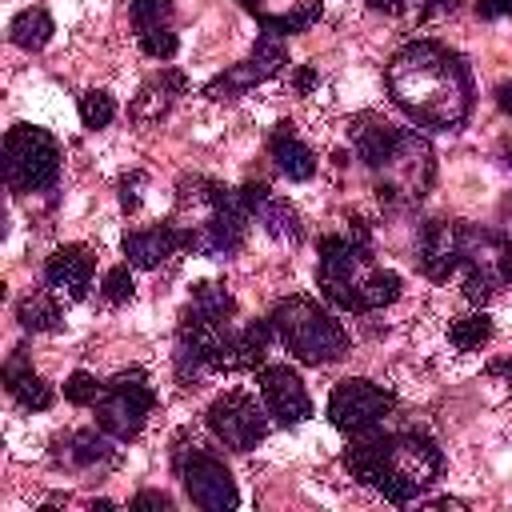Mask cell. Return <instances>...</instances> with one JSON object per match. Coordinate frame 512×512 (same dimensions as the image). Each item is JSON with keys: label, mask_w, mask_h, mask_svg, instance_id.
Returning a JSON list of instances; mask_svg holds the SVG:
<instances>
[{"label": "cell", "mask_w": 512, "mask_h": 512, "mask_svg": "<svg viewBox=\"0 0 512 512\" xmlns=\"http://www.w3.org/2000/svg\"><path fill=\"white\" fill-rule=\"evenodd\" d=\"M492 372H496V376H504V380L512 384V360H500V364H492Z\"/></svg>", "instance_id": "obj_40"}, {"label": "cell", "mask_w": 512, "mask_h": 512, "mask_svg": "<svg viewBox=\"0 0 512 512\" xmlns=\"http://www.w3.org/2000/svg\"><path fill=\"white\" fill-rule=\"evenodd\" d=\"M16 320L24 332H52L60 328V304L48 292H32L16 304Z\"/></svg>", "instance_id": "obj_25"}, {"label": "cell", "mask_w": 512, "mask_h": 512, "mask_svg": "<svg viewBox=\"0 0 512 512\" xmlns=\"http://www.w3.org/2000/svg\"><path fill=\"white\" fill-rule=\"evenodd\" d=\"M496 100H500V108L512 116V80L508 84H500V92H496Z\"/></svg>", "instance_id": "obj_38"}, {"label": "cell", "mask_w": 512, "mask_h": 512, "mask_svg": "<svg viewBox=\"0 0 512 512\" xmlns=\"http://www.w3.org/2000/svg\"><path fill=\"white\" fill-rule=\"evenodd\" d=\"M272 332L276 340L300 360V364H336L348 352V332L332 312H324L312 296H284L272 308Z\"/></svg>", "instance_id": "obj_4"}, {"label": "cell", "mask_w": 512, "mask_h": 512, "mask_svg": "<svg viewBox=\"0 0 512 512\" xmlns=\"http://www.w3.org/2000/svg\"><path fill=\"white\" fill-rule=\"evenodd\" d=\"M124 256L136 268H160L168 256H176L180 248H188V228L180 224H152V228H136L124 236Z\"/></svg>", "instance_id": "obj_15"}, {"label": "cell", "mask_w": 512, "mask_h": 512, "mask_svg": "<svg viewBox=\"0 0 512 512\" xmlns=\"http://www.w3.org/2000/svg\"><path fill=\"white\" fill-rule=\"evenodd\" d=\"M348 136H352L356 156H360L368 168H376V172H392L400 160H408V156L420 148V136H416V132L396 128L392 120H384V116H376V112L356 116L352 128H348Z\"/></svg>", "instance_id": "obj_11"}, {"label": "cell", "mask_w": 512, "mask_h": 512, "mask_svg": "<svg viewBox=\"0 0 512 512\" xmlns=\"http://www.w3.org/2000/svg\"><path fill=\"white\" fill-rule=\"evenodd\" d=\"M460 276L468 300H488L512 284V236L496 228L460 224Z\"/></svg>", "instance_id": "obj_5"}, {"label": "cell", "mask_w": 512, "mask_h": 512, "mask_svg": "<svg viewBox=\"0 0 512 512\" xmlns=\"http://www.w3.org/2000/svg\"><path fill=\"white\" fill-rule=\"evenodd\" d=\"M240 4H244L252 16H260V12H264V0H240Z\"/></svg>", "instance_id": "obj_41"}, {"label": "cell", "mask_w": 512, "mask_h": 512, "mask_svg": "<svg viewBox=\"0 0 512 512\" xmlns=\"http://www.w3.org/2000/svg\"><path fill=\"white\" fill-rule=\"evenodd\" d=\"M60 144L52 132L16 124L4 136V180L12 192H48L60 180Z\"/></svg>", "instance_id": "obj_6"}, {"label": "cell", "mask_w": 512, "mask_h": 512, "mask_svg": "<svg viewBox=\"0 0 512 512\" xmlns=\"http://www.w3.org/2000/svg\"><path fill=\"white\" fill-rule=\"evenodd\" d=\"M140 48H144V56H152V60H172L176 48H180V40H176L172 28H152V32L140 36Z\"/></svg>", "instance_id": "obj_32"}, {"label": "cell", "mask_w": 512, "mask_h": 512, "mask_svg": "<svg viewBox=\"0 0 512 512\" xmlns=\"http://www.w3.org/2000/svg\"><path fill=\"white\" fill-rule=\"evenodd\" d=\"M92 408H96V424L112 440H136L156 408V392L144 372H120L116 380L104 384V392Z\"/></svg>", "instance_id": "obj_7"}, {"label": "cell", "mask_w": 512, "mask_h": 512, "mask_svg": "<svg viewBox=\"0 0 512 512\" xmlns=\"http://www.w3.org/2000/svg\"><path fill=\"white\" fill-rule=\"evenodd\" d=\"M256 384H260L264 408H268V416L276 424L296 428V424H304L312 416V400H308V388L296 376V368H288V364H264L260 376H256Z\"/></svg>", "instance_id": "obj_12"}, {"label": "cell", "mask_w": 512, "mask_h": 512, "mask_svg": "<svg viewBox=\"0 0 512 512\" xmlns=\"http://www.w3.org/2000/svg\"><path fill=\"white\" fill-rule=\"evenodd\" d=\"M112 116H116V100L104 88H88L80 96V120H84V128H104V124H112Z\"/></svg>", "instance_id": "obj_29"}, {"label": "cell", "mask_w": 512, "mask_h": 512, "mask_svg": "<svg viewBox=\"0 0 512 512\" xmlns=\"http://www.w3.org/2000/svg\"><path fill=\"white\" fill-rule=\"evenodd\" d=\"M268 156L276 160V168H280L288 180H312V172H316V156H312V148L292 132V124H280V128L268 136Z\"/></svg>", "instance_id": "obj_19"}, {"label": "cell", "mask_w": 512, "mask_h": 512, "mask_svg": "<svg viewBox=\"0 0 512 512\" xmlns=\"http://www.w3.org/2000/svg\"><path fill=\"white\" fill-rule=\"evenodd\" d=\"M172 464H176V476L184 480V492L196 508H208V512H232L240 504V492H236V480L232 472L224 468L220 456H212L208 448L200 444H180L172 452Z\"/></svg>", "instance_id": "obj_8"}, {"label": "cell", "mask_w": 512, "mask_h": 512, "mask_svg": "<svg viewBox=\"0 0 512 512\" xmlns=\"http://www.w3.org/2000/svg\"><path fill=\"white\" fill-rule=\"evenodd\" d=\"M416 268L436 284L456 276L460 272V224L428 220L416 240Z\"/></svg>", "instance_id": "obj_14"}, {"label": "cell", "mask_w": 512, "mask_h": 512, "mask_svg": "<svg viewBox=\"0 0 512 512\" xmlns=\"http://www.w3.org/2000/svg\"><path fill=\"white\" fill-rule=\"evenodd\" d=\"M344 468L376 488L384 500L392 504H408L416 500L444 468V456L436 448L432 436L408 428V432H364L352 436V444L344 448Z\"/></svg>", "instance_id": "obj_2"}, {"label": "cell", "mask_w": 512, "mask_h": 512, "mask_svg": "<svg viewBox=\"0 0 512 512\" xmlns=\"http://www.w3.org/2000/svg\"><path fill=\"white\" fill-rule=\"evenodd\" d=\"M140 184H144V176H140V172H128V176L120 180V208H124V212L140 208Z\"/></svg>", "instance_id": "obj_33"}, {"label": "cell", "mask_w": 512, "mask_h": 512, "mask_svg": "<svg viewBox=\"0 0 512 512\" xmlns=\"http://www.w3.org/2000/svg\"><path fill=\"white\" fill-rule=\"evenodd\" d=\"M60 460L68 464V468H104V464H112L116 460V448H112V436L100 428H80V432H68L64 440H60Z\"/></svg>", "instance_id": "obj_20"}, {"label": "cell", "mask_w": 512, "mask_h": 512, "mask_svg": "<svg viewBox=\"0 0 512 512\" xmlns=\"http://www.w3.org/2000/svg\"><path fill=\"white\" fill-rule=\"evenodd\" d=\"M256 220H260V224H264V232H268V236H276V240L300 244V236H304L300 212H296L284 196H272V192H268V200L256 208Z\"/></svg>", "instance_id": "obj_22"}, {"label": "cell", "mask_w": 512, "mask_h": 512, "mask_svg": "<svg viewBox=\"0 0 512 512\" xmlns=\"http://www.w3.org/2000/svg\"><path fill=\"white\" fill-rule=\"evenodd\" d=\"M284 64H288V48L280 44V36L264 32V36L256 40L252 56H248L244 64H236V68L220 72V76H216V80H212L204 92H208L212 100H224V96H240V92H248L252 84H264L268 76H276Z\"/></svg>", "instance_id": "obj_13"}, {"label": "cell", "mask_w": 512, "mask_h": 512, "mask_svg": "<svg viewBox=\"0 0 512 512\" xmlns=\"http://www.w3.org/2000/svg\"><path fill=\"white\" fill-rule=\"evenodd\" d=\"M392 392L364 380V376H348L332 388L328 396V420L344 432V436H364V432H376V424L392 412Z\"/></svg>", "instance_id": "obj_9"}, {"label": "cell", "mask_w": 512, "mask_h": 512, "mask_svg": "<svg viewBox=\"0 0 512 512\" xmlns=\"http://www.w3.org/2000/svg\"><path fill=\"white\" fill-rule=\"evenodd\" d=\"M368 8H376V12H388V16H400V12L408 8V0H368Z\"/></svg>", "instance_id": "obj_37"}, {"label": "cell", "mask_w": 512, "mask_h": 512, "mask_svg": "<svg viewBox=\"0 0 512 512\" xmlns=\"http://www.w3.org/2000/svg\"><path fill=\"white\" fill-rule=\"evenodd\" d=\"M100 292H104V300H108V304H128V300H132V292H136L128 264L108 268V272H104V280H100Z\"/></svg>", "instance_id": "obj_30"}, {"label": "cell", "mask_w": 512, "mask_h": 512, "mask_svg": "<svg viewBox=\"0 0 512 512\" xmlns=\"http://www.w3.org/2000/svg\"><path fill=\"white\" fill-rule=\"evenodd\" d=\"M448 340H452V348H456V352H476L480 344H488V340H492V320H488L484 312L460 316V320H452Z\"/></svg>", "instance_id": "obj_26"}, {"label": "cell", "mask_w": 512, "mask_h": 512, "mask_svg": "<svg viewBox=\"0 0 512 512\" xmlns=\"http://www.w3.org/2000/svg\"><path fill=\"white\" fill-rule=\"evenodd\" d=\"M188 308H196V312H204V316H216V320H232V316H236V300H232V292H228L224 284H212V280L196 284Z\"/></svg>", "instance_id": "obj_27"}, {"label": "cell", "mask_w": 512, "mask_h": 512, "mask_svg": "<svg viewBox=\"0 0 512 512\" xmlns=\"http://www.w3.org/2000/svg\"><path fill=\"white\" fill-rule=\"evenodd\" d=\"M476 12L496 20V16H508L512 20V0H476Z\"/></svg>", "instance_id": "obj_34"}, {"label": "cell", "mask_w": 512, "mask_h": 512, "mask_svg": "<svg viewBox=\"0 0 512 512\" xmlns=\"http://www.w3.org/2000/svg\"><path fill=\"white\" fill-rule=\"evenodd\" d=\"M128 16H132L136 36H144V32H152V28H168V20H172V0H128Z\"/></svg>", "instance_id": "obj_28"}, {"label": "cell", "mask_w": 512, "mask_h": 512, "mask_svg": "<svg viewBox=\"0 0 512 512\" xmlns=\"http://www.w3.org/2000/svg\"><path fill=\"white\" fill-rule=\"evenodd\" d=\"M272 320H248L244 328L232 332V344H228V360H224V372H240V368H264V356H268V344H272Z\"/></svg>", "instance_id": "obj_18"}, {"label": "cell", "mask_w": 512, "mask_h": 512, "mask_svg": "<svg viewBox=\"0 0 512 512\" xmlns=\"http://www.w3.org/2000/svg\"><path fill=\"white\" fill-rule=\"evenodd\" d=\"M4 388H8L12 400H16L20 408H28V412L52 408V384L32 372V360L24 356V348H16V352L8 356V364H4Z\"/></svg>", "instance_id": "obj_17"}, {"label": "cell", "mask_w": 512, "mask_h": 512, "mask_svg": "<svg viewBox=\"0 0 512 512\" xmlns=\"http://www.w3.org/2000/svg\"><path fill=\"white\" fill-rule=\"evenodd\" d=\"M52 32H56V24H52V16H48L44 8H24V12L8 24L12 44L24 48V52H40V48L52 40Z\"/></svg>", "instance_id": "obj_23"}, {"label": "cell", "mask_w": 512, "mask_h": 512, "mask_svg": "<svg viewBox=\"0 0 512 512\" xmlns=\"http://www.w3.org/2000/svg\"><path fill=\"white\" fill-rule=\"evenodd\" d=\"M176 96H184V76H180L176 68H160V76H152V80L140 88L132 112H136L140 120H160V116L172 108Z\"/></svg>", "instance_id": "obj_21"}, {"label": "cell", "mask_w": 512, "mask_h": 512, "mask_svg": "<svg viewBox=\"0 0 512 512\" xmlns=\"http://www.w3.org/2000/svg\"><path fill=\"white\" fill-rule=\"evenodd\" d=\"M392 100L424 128H460L472 112V72L464 56L440 40H412L388 60Z\"/></svg>", "instance_id": "obj_1"}, {"label": "cell", "mask_w": 512, "mask_h": 512, "mask_svg": "<svg viewBox=\"0 0 512 512\" xmlns=\"http://www.w3.org/2000/svg\"><path fill=\"white\" fill-rule=\"evenodd\" d=\"M132 508H172V500L164 496V492H140V496H132Z\"/></svg>", "instance_id": "obj_35"}, {"label": "cell", "mask_w": 512, "mask_h": 512, "mask_svg": "<svg viewBox=\"0 0 512 512\" xmlns=\"http://www.w3.org/2000/svg\"><path fill=\"white\" fill-rule=\"evenodd\" d=\"M312 80H316V72H312V68H304V72L296 76V88L304 92V88H312Z\"/></svg>", "instance_id": "obj_39"}, {"label": "cell", "mask_w": 512, "mask_h": 512, "mask_svg": "<svg viewBox=\"0 0 512 512\" xmlns=\"http://www.w3.org/2000/svg\"><path fill=\"white\" fill-rule=\"evenodd\" d=\"M316 284L344 312H376L400 296V276L372 260V240L360 220L352 224V232H332L320 240Z\"/></svg>", "instance_id": "obj_3"}, {"label": "cell", "mask_w": 512, "mask_h": 512, "mask_svg": "<svg viewBox=\"0 0 512 512\" xmlns=\"http://www.w3.org/2000/svg\"><path fill=\"white\" fill-rule=\"evenodd\" d=\"M204 420H208V432H212L224 448H232V452H252V448L268 436V416H264V408L256 404V396H248V392H240V388L220 392V396L208 404Z\"/></svg>", "instance_id": "obj_10"}, {"label": "cell", "mask_w": 512, "mask_h": 512, "mask_svg": "<svg viewBox=\"0 0 512 512\" xmlns=\"http://www.w3.org/2000/svg\"><path fill=\"white\" fill-rule=\"evenodd\" d=\"M92 268H96L92 248H84V244H64V248H56V252L48 256L44 280H48L52 292H60V296H68V300H80V296L88 292V284H92Z\"/></svg>", "instance_id": "obj_16"}, {"label": "cell", "mask_w": 512, "mask_h": 512, "mask_svg": "<svg viewBox=\"0 0 512 512\" xmlns=\"http://www.w3.org/2000/svg\"><path fill=\"white\" fill-rule=\"evenodd\" d=\"M100 392H104V384L92 376V372H72L68 380H64V400L68 404H96L100 400Z\"/></svg>", "instance_id": "obj_31"}, {"label": "cell", "mask_w": 512, "mask_h": 512, "mask_svg": "<svg viewBox=\"0 0 512 512\" xmlns=\"http://www.w3.org/2000/svg\"><path fill=\"white\" fill-rule=\"evenodd\" d=\"M456 8H460V0H428V4L420 8V16L432 20V16H444V12H456Z\"/></svg>", "instance_id": "obj_36"}, {"label": "cell", "mask_w": 512, "mask_h": 512, "mask_svg": "<svg viewBox=\"0 0 512 512\" xmlns=\"http://www.w3.org/2000/svg\"><path fill=\"white\" fill-rule=\"evenodd\" d=\"M320 12H324L320 0H304V4L292 8V12H264V16H256V24H260L264 32H272V36H296V32L312 28V24L320 20Z\"/></svg>", "instance_id": "obj_24"}]
</instances>
